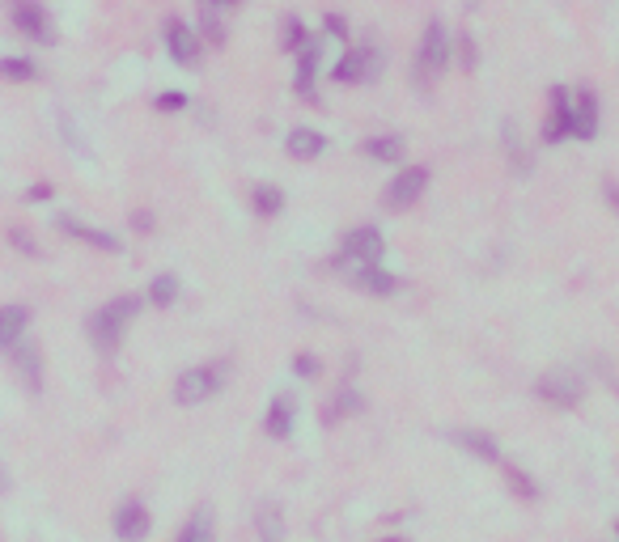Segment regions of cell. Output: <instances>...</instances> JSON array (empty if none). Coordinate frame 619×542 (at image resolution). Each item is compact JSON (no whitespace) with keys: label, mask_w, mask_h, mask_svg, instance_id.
<instances>
[{"label":"cell","mask_w":619,"mask_h":542,"mask_svg":"<svg viewBox=\"0 0 619 542\" xmlns=\"http://www.w3.org/2000/svg\"><path fill=\"white\" fill-rule=\"evenodd\" d=\"M166 34V51H170V60L179 64V68H196L200 56H204V39H200V30L196 26H187L183 17H170V22L162 26Z\"/></svg>","instance_id":"ba28073f"},{"label":"cell","mask_w":619,"mask_h":542,"mask_svg":"<svg viewBox=\"0 0 619 542\" xmlns=\"http://www.w3.org/2000/svg\"><path fill=\"white\" fill-rule=\"evenodd\" d=\"M157 111H162V115H174V111H187V94H183V89H166V94H157Z\"/></svg>","instance_id":"d6a6232c"},{"label":"cell","mask_w":619,"mask_h":542,"mask_svg":"<svg viewBox=\"0 0 619 542\" xmlns=\"http://www.w3.org/2000/svg\"><path fill=\"white\" fill-rule=\"evenodd\" d=\"M454 445L467 449V454H475L480 462H501V445H497V437H492V432H484V428H458V432H454Z\"/></svg>","instance_id":"d6986e66"},{"label":"cell","mask_w":619,"mask_h":542,"mask_svg":"<svg viewBox=\"0 0 619 542\" xmlns=\"http://www.w3.org/2000/svg\"><path fill=\"white\" fill-rule=\"evenodd\" d=\"M429 191V170L424 166H408V170H399L395 178H391V187H386V208L391 212H408L412 204H420V195Z\"/></svg>","instance_id":"8fae6325"},{"label":"cell","mask_w":619,"mask_h":542,"mask_svg":"<svg viewBox=\"0 0 619 542\" xmlns=\"http://www.w3.org/2000/svg\"><path fill=\"white\" fill-rule=\"evenodd\" d=\"M251 204H255L259 216H276L280 208H285V191H280L276 183H259V187H251Z\"/></svg>","instance_id":"83f0119b"},{"label":"cell","mask_w":619,"mask_h":542,"mask_svg":"<svg viewBox=\"0 0 619 542\" xmlns=\"http://www.w3.org/2000/svg\"><path fill=\"white\" fill-rule=\"evenodd\" d=\"M136 314H140V297H136V293H123V297H115V301H106L102 310H94L90 322H85L94 352L115 356V352L123 348V335H128V327H132Z\"/></svg>","instance_id":"6da1fadb"},{"label":"cell","mask_w":619,"mask_h":542,"mask_svg":"<svg viewBox=\"0 0 619 542\" xmlns=\"http://www.w3.org/2000/svg\"><path fill=\"white\" fill-rule=\"evenodd\" d=\"M306 39H310V30H306L302 17H285V34H280V47H285V51H302Z\"/></svg>","instance_id":"f546056e"},{"label":"cell","mask_w":619,"mask_h":542,"mask_svg":"<svg viewBox=\"0 0 619 542\" xmlns=\"http://www.w3.org/2000/svg\"><path fill=\"white\" fill-rule=\"evenodd\" d=\"M573 136V89L569 85H552L547 94V119H543V144H564Z\"/></svg>","instance_id":"8992f818"},{"label":"cell","mask_w":619,"mask_h":542,"mask_svg":"<svg viewBox=\"0 0 619 542\" xmlns=\"http://www.w3.org/2000/svg\"><path fill=\"white\" fill-rule=\"evenodd\" d=\"M111 530H115L119 542H145L149 530H153V517H149V509L140 500H123L115 509V517H111Z\"/></svg>","instance_id":"4fadbf2b"},{"label":"cell","mask_w":619,"mask_h":542,"mask_svg":"<svg viewBox=\"0 0 619 542\" xmlns=\"http://www.w3.org/2000/svg\"><path fill=\"white\" fill-rule=\"evenodd\" d=\"M255 534L259 542H285V513H280V504L263 500L255 509Z\"/></svg>","instance_id":"7402d4cb"},{"label":"cell","mask_w":619,"mask_h":542,"mask_svg":"<svg viewBox=\"0 0 619 542\" xmlns=\"http://www.w3.org/2000/svg\"><path fill=\"white\" fill-rule=\"evenodd\" d=\"M174 301H179V280H174V271H162V276H153V284H149V305H157V310H170Z\"/></svg>","instance_id":"484cf974"},{"label":"cell","mask_w":619,"mask_h":542,"mask_svg":"<svg viewBox=\"0 0 619 542\" xmlns=\"http://www.w3.org/2000/svg\"><path fill=\"white\" fill-rule=\"evenodd\" d=\"M501 144H505V153H509V161H514V170H518L522 178L535 170V157H530V149L522 144V132L514 128V123H501Z\"/></svg>","instance_id":"d4e9b609"},{"label":"cell","mask_w":619,"mask_h":542,"mask_svg":"<svg viewBox=\"0 0 619 542\" xmlns=\"http://www.w3.org/2000/svg\"><path fill=\"white\" fill-rule=\"evenodd\" d=\"M450 56H454V34L441 17H433L420 34V47H416V68H412L416 89H433V81L450 68Z\"/></svg>","instance_id":"7a4b0ae2"},{"label":"cell","mask_w":619,"mask_h":542,"mask_svg":"<svg viewBox=\"0 0 619 542\" xmlns=\"http://www.w3.org/2000/svg\"><path fill=\"white\" fill-rule=\"evenodd\" d=\"M293 373H297V377H310V382H314V377L323 373V360H318L314 352H297V356H293Z\"/></svg>","instance_id":"1f68e13d"},{"label":"cell","mask_w":619,"mask_h":542,"mask_svg":"<svg viewBox=\"0 0 619 542\" xmlns=\"http://www.w3.org/2000/svg\"><path fill=\"white\" fill-rule=\"evenodd\" d=\"M174 542H217V521H212V509H200L191 513L187 521H183V530H179V538Z\"/></svg>","instance_id":"cb8c5ba5"},{"label":"cell","mask_w":619,"mask_h":542,"mask_svg":"<svg viewBox=\"0 0 619 542\" xmlns=\"http://www.w3.org/2000/svg\"><path fill=\"white\" fill-rule=\"evenodd\" d=\"M285 153L293 161H314V157H323L327 153V136L318 132V128H293L285 136Z\"/></svg>","instance_id":"ac0fdd59"},{"label":"cell","mask_w":619,"mask_h":542,"mask_svg":"<svg viewBox=\"0 0 619 542\" xmlns=\"http://www.w3.org/2000/svg\"><path fill=\"white\" fill-rule=\"evenodd\" d=\"M361 411H365V394L352 390V386H344V390L331 394V403H327V411H323V424L352 420V415H361Z\"/></svg>","instance_id":"44dd1931"},{"label":"cell","mask_w":619,"mask_h":542,"mask_svg":"<svg viewBox=\"0 0 619 542\" xmlns=\"http://www.w3.org/2000/svg\"><path fill=\"white\" fill-rule=\"evenodd\" d=\"M132 229H153V212H132Z\"/></svg>","instance_id":"74e56055"},{"label":"cell","mask_w":619,"mask_h":542,"mask_svg":"<svg viewBox=\"0 0 619 542\" xmlns=\"http://www.w3.org/2000/svg\"><path fill=\"white\" fill-rule=\"evenodd\" d=\"M26 327H30V310L26 305H0V352H13L17 343L26 339Z\"/></svg>","instance_id":"e0dca14e"},{"label":"cell","mask_w":619,"mask_h":542,"mask_svg":"<svg viewBox=\"0 0 619 542\" xmlns=\"http://www.w3.org/2000/svg\"><path fill=\"white\" fill-rule=\"evenodd\" d=\"M9 356H13L17 373H22L26 390H39V386H43V356H39V348H34L30 339H22V343H17V348H13Z\"/></svg>","instance_id":"ffe728a7"},{"label":"cell","mask_w":619,"mask_h":542,"mask_svg":"<svg viewBox=\"0 0 619 542\" xmlns=\"http://www.w3.org/2000/svg\"><path fill=\"white\" fill-rule=\"evenodd\" d=\"M51 195H56V187H51V183H34V187L26 191V200L39 204V200H51Z\"/></svg>","instance_id":"d590c367"},{"label":"cell","mask_w":619,"mask_h":542,"mask_svg":"<svg viewBox=\"0 0 619 542\" xmlns=\"http://www.w3.org/2000/svg\"><path fill=\"white\" fill-rule=\"evenodd\" d=\"M221 9H208L204 5V17H200V39H212V43H225V22H221V17H217Z\"/></svg>","instance_id":"4dcf8cb0"},{"label":"cell","mask_w":619,"mask_h":542,"mask_svg":"<svg viewBox=\"0 0 619 542\" xmlns=\"http://www.w3.org/2000/svg\"><path fill=\"white\" fill-rule=\"evenodd\" d=\"M13 30L30 43H43V47L56 43V22H51V13L39 0H13Z\"/></svg>","instance_id":"52a82bcc"},{"label":"cell","mask_w":619,"mask_h":542,"mask_svg":"<svg viewBox=\"0 0 619 542\" xmlns=\"http://www.w3.org/2000/svg\"><path fill=\"white\" fill-rule=\"evenodd\" d=\"M361 153H365V157H374V161H386V166H399L408 149H403V136L386 132V136H369V140L361 144Z\"/></svg>","instance_id":"603a6c76"},{"label":"cell","mask_w":619,"mask_h":542,"mask_svg":"<svg viewBox=\"0 0 619 542\" xmlns=\"http://www.w3.org/2000/svg\"><path fill=\"white\" fill-rule=\"evenodd\" d=\"M382 72V51L374 43H352L331 68V81L340 85H369Z\"/></svg>","instance_id":"277c9868"},{"label":"cell","mask_w":619,"mask_h":542,"mask_svg":"<svg viewBox=\"0 0 619 542\" xmlns=\"http://www.w3.org/2000/svg\"><path fill=\"white\" fill-rule=\"evenodd\" d=\"M9 246H13V250H22L26 259H39V255H43L39 242H30V233H26V229H9Z\"/></svg>","instance_id":"836d02e7"},{"label":"cell","mask_w":619,"mask_h":542,"mask_svg":"<svg viewBox=\"0 0 619 542\" xmlns=\"http://www.w3.org/2000/svg\"><path fill=\"white\" fill-rule=\"evenodd\" d=\"M458 60H463V68H475V43H471V34H458Z\"/></svg>","instance_id":"e575fe53"},{"label":"cell","mask_w":619,"mask_h":542,"mask_svg":"<svg viewBox=\"0 0 619 542\" xmlns=\"http://www.w3.org/2000/svg\"><path fill=\"white\" fill-rule=\"evenodd\" d=\"M327 30L335 34V39H344V34H348V22H340V17L331 13V17H327Z\"/></svg>","instance_id":"8d00e7d4"},{"label":"cell","mask_w":619,"mask_h":542,"mask_svg":"<svg viewBox=\"0 0 619 542\" xmlns=\"http://www.w3.org/2000/svg\"><path fill=\"white\" fill-rule=\"evenodd\" d=\"M615 534H619V521H615Z\"/></svg>","instance_id":"b9f144b4"},{"label":"cell","mask_w":619,"mask_h":542,"mask_svg":"<svg viewBox=\"0 0 619 542\" xmlns=\"http://www.w3.org/2000/svg\"><path fill=\"white\" fill-rule=\"evenodd\" d=\"M221 386H225L221 365H191V369H183L179 377H174V403L179 407H200Z\"/></svg>","instance_id":"3957f363"},{"label":"cell","mask_w":619,"mask_h":542,"mask_svg":"<svg viewBox=\"0 0 619 542\" xmlns=\"http://www.w3.org/2000/svg\"><path fill=\"white\" fill-rule=\"evenodd\" d=\"M293 420H297V403L289 394H276L268 403V420H263V432H268L272 441H289L293 437Z\"/></svg>","instance_id":"2e32d148"},{"label":"cell","mask_w":619,"mask_h":542,"mask_svg":"<svg viewBox=\"0 0 619 542\" xmlns=\"http://www.w3.org/2000/svg\"><path fill=\"white\" fill-rule=\"evenodd\" d=\"M382 255H386V238L374 225L352 229L340 242V267H348V263H382Z\"/></svg>","instance_id":"9c48e42d"},{"label":"cell","mask_w":619,"mask_h":542,"mask_svg":"<svg viewBox=\"0 0 619 542\" xmlns=\"http://www.w3.org/2000/svg\"><path fill=\"white\" fill-rule=\"evenodd\" d=\"M378 542H408V538H378Z\"/></svg>","instance_id":"60d3db41"},{"label":"cell","mask_w":619,"mask_h":542,"mask_svg":"<svg viewBox=\"0 0 619 542\" xmlns=\"http://www.w3.org/2000/svg\"><path fill=\"white\" fill-rule=\"evenodd\" d=\"M535 394L547 407H560V411H573L581 399H586V377L573 373V369H552L543 373L535 382Z\"/></svg>","instance_id":"5b68a950"},{"label":"cell","mask_w":619,"mask_h":542,"mask_svg":"<svg viewBox=\"0 0 619 542\" xmlns=\"http://www.w3.org/2000/svg\"><path fill=\"white\" fill-rule=\"evenodd\" d=\"M505 483H509V492H514V496H522V500H539V483L530 479V475L522 471V466H509V471H505Z\"/></svg>","instance_id":"f1b7e54d"},{"label":"cell","mask_w":619,"mask_h":542,"mask_svg":"<svg viewBox=\"0 0 619 542\" xmlns=\"http://www.w3.org/2000/svg\"><path fill=\"white\" fill-rule=\"evenodd\" d=\"M598 128H603V106H598V94L590 85L573 89V140H598Z\"/></svg>","instance_id":"7c38bea8"},{"label":"cell","mask_w":619,"mask_h":542,"mask_svg":"<svg viewBox=\"0 0 619 542\" xmlns=\"http://www.w3.org/2000/svg\"><path fill=\"white\" fill-rule=\"evenodd\" d=\"M56 229H60V233H68V238L85 242V246L102 250V255H119V250H123V242L115 238V233H106V229H98V225H85L81 216H68V212H60V216H56Z\"/></svg>","instance_id":"5bb4252c"},{"label":"cell","mask_w":619,"mask_h":542,"mask_svg":"<svg viewBox=\"0 0 619 542\" xmlns=\"http://www.w3.org/2000/svg\"><path fill=\"white\" fill-rule=\"evenodd\" d=\"M344 276H348V284L357 288V293H369V297H395L403 288L395 271H386L382 263H348Z\"/></svg>","instance_id":"30bf717a"},{"label":"cell","mask_w":619,"mask_h":542,"mask_svg":"<svg viewBox=\"0 0 619 542\" xmlns=\"http://www.w3.org/2000/svg\"><path fill=\"white\" fill-rule=\"evenodd\" d=\"M318 68H323V34H310L306 47L297 51V77H293V89L302 98H318L314 94V81H318Z\"/></svg>","instance_id":"9a60e30c"},{"label":"cell","mask_w":619,"mask_h":542,"mask_svg":"<svg viewBox=\"0 0 619 542\" xmlns=\"http://www.w3.org/2000/svg\"><path fill=\"white\" fill-rule=\"evenodd\" d=\"M603 195H607V204L619 212V183H607V187H603Z\"/></svg>","instance_id":"f35d334b"},{"label":"cell","mask_w":619,"mask_h":542,"mask_svg":"<svg viewBox=\"0 0 619 542\" xmlns=\"http://www.w3.org/2000/svg\"><path fill=\"white\" fill-rule=\"evenodd\" d=\"M0 81H17V85L39 81V64L26 60V56H5L0 60Z\"/></svg>","instance_id":"4316f807"},{"label":"cell","mask_w":619,"mask_h":542,"mask_svg":"<svg viewBox=\"0 0 619 542\" xmlns=\"http://www.w3.org/2000/svg\"><path fill=\"white\" fill-rule=\"evenodd\" d=\"M208 9H234V5H242V0H204Z\"/></svg>","instance_id":"ab89813d"}]
</instances>
